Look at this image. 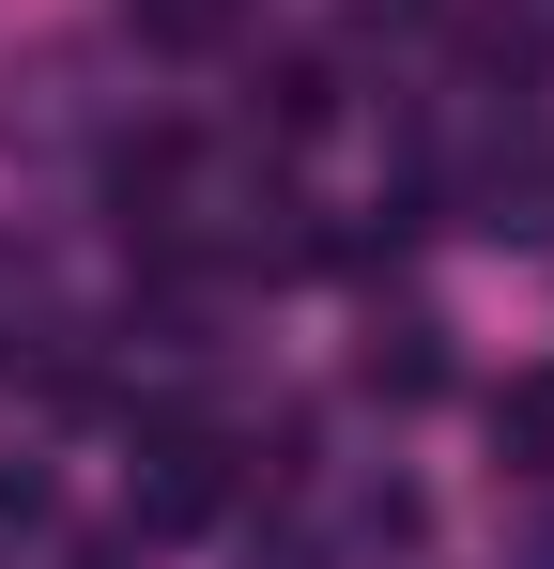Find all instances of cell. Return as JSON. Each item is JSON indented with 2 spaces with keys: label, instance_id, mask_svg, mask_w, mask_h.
I'll return each instance as SVG.
<instances>
[{
  "label": "cell",
  "instance_id": "6da1fadb",
  "mask_svg": "<svg viewBox=\"0 0 554 569\" xmlns=\"http://www.w3.org/2000/svg\"><path fill=\"white\" fill-rule=\"evenodd\" d=\"M231 492H247V462H231V431H200V416L139 431V462H123L139 539H200V523H231Z\"/></svg>",
  "mask_w": 554,
  "mask_h": 569
},
{
  "label": "cell",
  "instance_id": "7a4b0ae2",
  "mask_svg": "<svg viewBox=\"0 0 554 569\" xmlns=\"http://www.w3.org/2000/svg\"><path fill=\"white\" fill-rule=\"evenodd\" d=\"M493 447H508L524 477H554V370H508V385H493Z\"/></svg>",
  "mask_w": 554,
  "mask_h": 569
},
{
  "label": "cell",
  "instance_id": "3957f363",
  "mask_svg": "<svg viewBox=\"0 0 554 569\" xmlns=\"http://www.w3.org/2000/svg\"><path fill=\"white\" fill-rule=\"evenodd\" d=\"M31 523H47V477H16V462H0V539H31Z\"/></svg>",
  "mask_w": 554,
  "mask_h": 569
},
{
  "label": "cell",
  "instance_id": "277c9868",
  "mask_svg": "<svg viewBox=\"0 0 554 569\" xmlns=\"http://www.w3.org/2000/svg\"><path fill=\"white\" fill-rule=\"evenodd\" d=\"M92 569H108V555H92Z\"/></svg>",
  "mask_w": 554,
  "mask_h": 569
}]
</instances>
